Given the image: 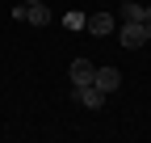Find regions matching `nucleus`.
<instances>
[{
	"instance_id": "6",
	"label": "nucleus",
	"mask_w": 151,
	"mask_h": 143,
	"mask_svg": "<svg viewBox=\"0 0 151 143\" xmlns=\"http://www.w3.org/2000/svg\"><path fill=\"white\" fill-rule=\"evenodd\" d=\"M21 21H29V25H50V9L42 4V0H38V4H25Z\"/></svg>"
},
{
	"instance_id": "5",
	"label": "nucleus",
	"mask_w": 151,
	"mask_h": 143,
	"mask_svg": "<svg viewBox=\"0 0 151 143\" xmlns=\"http://www.w3.org/2000/svg\"><path fill=\"white\" fill-rule=\"evenodd\" d=\"M92 72H97V63H92V59H76V63H71V88L92 84Z\"/></svg>"
},
{
	"instance_id": "10",
	"label": "nucleus",
	"mask_w": 151,
	"mask_h": 143,
	"mask_svg": "<svg viewBox=\"0 0 151 143\" xmlns=\"http://www.w3.org/2000/svg\"><path fill=\"white\" fill-rule=\"evenodd\" d=\"M21 4H38V0H21Z\"/></svg>"
},
{
	"instance_id": "4",
	"label": "nucleus",
	"mask_w": 151,
	"mask_h": 143,
	"mask_svg": "<svg viewBox=\"0 0 151 143\" xmlns=\"http://www.w3.org/2000/svg\"><path fill=\"white\" fill-rule=\"evenodd\" d=\"M76 101L88 105V110H101V105H105V93H101L97 84H80V88H76Z\"/></svg>"
},
{
	"instance_id": "8",
	"label": "nucleus",
	"mask_w": 151,
	"mask_h": 143,
	"mask_svg": "<svg viewBox=\"0 0 151 143\" xmlns=\"http://www.w3.org/2000/svg\"><path fill=\"white\" fill-rule=\"evenodd\" d=\"M84 21H88L84 13H67V17H63V25H67V30H84Z\"/></svg>"
},
{
	"instance_id": "3",
	"label": "nucleus",
	"mask_w": 151,
	"mask_h": 143,
	"mask_svg": "<svg viewBox=\"0 0 151 143\" xmlns=\"http://www.w3.org/2000/svg\"><path fill=\"white\" fill-rule=\"evenodd\" d=\"M92 84H97V88H101V93L109 97V93H113V88H118V84H122V76H118V67H97V72H92Z\"/></svg>"
},
{
	"instance_id": "2",
	"label": "nucleus",
	"mask_w": 151,
	"mask_h": 143,
	"mask_svg": "<svg viewBox=\"0 0 151 143\" xmlns=\"http://www.w3.org/2000/svg\"><path fill=\"white\" fill-rule=\"evenodd\" d=\"M84 30H92L97 38H105V34H113V30H118V17H113V13H92L88 21H84Z\"/></svg>"
},
{
	"instance_id": "9",
	"label": "nucleus",
	"mask_w": 151,
	"mask_h": 143,
	"mask_svg": "<svg viewBox=\"0 0 151 143\" xmlns=\"http://www.w3.org/2000/svg\"><path fill=\"white\" fill-rule=\"evenodd\" d=\"M139 25H143V34H147V38H151V9L143 4V17H139Z\"/></svg>"
},
{
	"instance_id": "7",
	"label": "nucleus",
	"mask_w": 151,
	"mask_h": 143,
	"mask_svg": "<svg viewBox=\"0 0 151 143\" xmlns=\"http://www.w3.org/2000/svg\"><path fill=\"white\" fill-rule=\"evenodd\" d=\"M139 17H143V4L126 0V4H122V21H139Z\"/></svg>"
},
{
	"instance_id": "1",
	"label": "nucleus",
	"mask_w": 151,
	"mask_h": 143,
	"mask_svg": "<svg viewBox=\"0 0 151 143\" xmlns=\"http://www.w3.org/2000/svg\"><path fill=\"white\" fill-rule=\"evenodd\" d=\"M118 42H122V51H139V46L147 42V34H143L139 21H122V25H118Z\"/></svg>"
}]
</instances>
